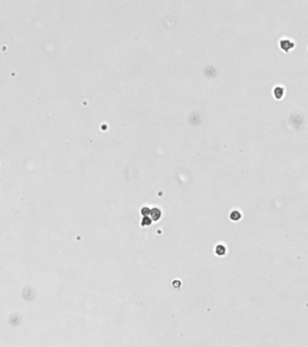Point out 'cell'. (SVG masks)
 Masks as SVG:
<instances>
[{"instance_id": "1", "label": "cell", "mask_w": 308, "mask_h": 347, "mask_svg": "<svg viewBox=\"0 0 308 347\" xmlns=\"http://www.w3.org/2000/svg\"><path fill=\"white\" fill-rule=\"evenodd\" d=\"M280 45H281V48H282L284 51H287V50H289V49H291L292 47H294V44H292V43L289 42V41H287V40H283V41H281V42H280Z\"/></svg>"}, {"instance_id": "2", "label": "cell", "mask_w": 308, "mask_h": 347, "mask_svg": "<svg viewBox=\"0 0 308 347\" xmlns=\"http://www.w3.org/2000/svg\"><path fill=\"white\" fill-rule=\"evenodd\" d=\"M151 215H152L153 221H157L158 219H160V217H161V212H160L159 209L154 208L151 211Z\"/></svg>"}, {"instance_id": "3", "label": "cell", "mask_w": 308, "mask_h": 347, "mask_svg": "<svg viewBox=\"0 0 308 347\" xmlns=\"http://www.w3.org/2000/svg\"><path fill=\"white\" fill-rule=\"evenodd\" d=\"M283 92H284V90H283L282 88L280 90V92H277V90L276 89V90H275V95H276L277 99H280L281 96L283 95Z\"/></svg>"}]
</instances>
